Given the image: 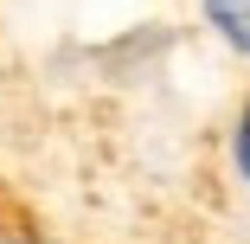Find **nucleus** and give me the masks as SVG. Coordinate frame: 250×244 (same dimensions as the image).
Here are the masks:
<instances>
[{
    "mask_svg": "<svg viewBox=\"0 0 250 244\" xmlns=\"http://www.w3.org/2000/svg\"><path fill=\"white\" fill-rule=\"evenodd\" d=\"M206 7V26L231 45L237 58H250V0H199Z\"/></svg>",
    "mask_w": 250,
    "mask_h": 244,
    "instance_id": "f257e3e1",
    "label": "nucleus"
},
{
    "mask_svg": "<svg viewBox=\"0 0 250 244\" xmlns=\"http://www.w3.org/2000/svg\"><path fill=\"white\" fill-rule=\"evenodd\" d=\"M231 167H237V180L250 186V103H244L237 122H231Z\"/></svg>",
    "mask_w": 250,
    "mask_h": 244,
    "instance_id": "f03ea898",
    "label": "nucleus"
},
{
    "mask_svg": "<svg viewBox=\"0 0 250 244\" xmlns=\"http://www.w3.org/2000/svg\"><path fill=\"white\" fill-rule=\"evenodd\" d=\"M7 244H52V238H7Z\"/></svg>",
    "mask_w": 250,
    "mask_h": 244,
    "instance_id": "7ed1b4c3",
    "label": "nucleus"
}]
</instances>
